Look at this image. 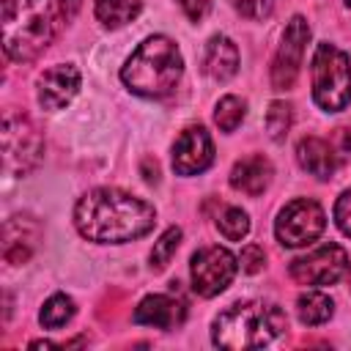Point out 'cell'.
<instances>
[{"label":"cell","instance_id":"17","mask_svg":"<svg viewBox=\"0 0 351 351\" xmlns=\"http://www.w3.org/2000/svg\"><path fill=\"white\" fill-rule=\"evenodd\" d=\"M203 69L211 80L225 82L239 71V47L228 36H211L203 55Z\"/></svg>","mask_w":351,"mask_h":351},{"label":"cell","instance_id":"7","mask_svg":"<svg viewBox=\"0 0 351 351\" xmlns=\"http://www.w3.org/2000/svg\"><path fill=\"white\" fill-rule=\"evenodd\" d=\"M324 228H326V214L310 197H296L285 203L274 219V236L288 250L313 244L324 233Z\"/></svg>","mask_w":351,"mask_h":351},{"label":"cell","instance_id":"15","mask_svg":"<svg viewBox=\"0 0 351 351\" xmlns=\"http://www.w3.org/2000/svg\"><path fill=\"white\" fill-rule=\"evenodd\" d=\"M274 178V167L263 154H250L244 159H239L230 170V186L247 197H258L269 189Z\"/></svg>","mask_w":351,"mask_h":351},{"label":"cell","instance_id":"24","mask_svg":"<svg viewBox=\"0 0 351 351\" xmlns=\"http://www.w3.org/2000/svg\"><path fill=\"white\" fill-rule=\"evenodd\" d=\"M217 230L228 239V241H241L250 233V217L247 211H241L239 206H228L219 217H217Z\"/></svg>","mask_w":351,"mask_h":351},{"label":"cell","instance_id":"23","mask_svg":"<svg viewBox=\"0 0 351 351\" xmlns=\"http://www.w3.org/2000/svg\"><path fill=\"white\" fill-rule=\"evenodd\" d=\"M181 239H184V233H181V228H176V225H170L156 241H154V250H151V255H148V261H151V269L154 271H162L167 263H170V258L176 255V250L181 247Z\"/></svg>","mask_w":351,"mask_h":351},{"label":"cell","instance_id":"3","mask_svg":"<svg viewBox=\"0 0 351 351\" xmlns=\"http://www.w3.org/2000/svg\"><path fill=\"white\" fill-rule=\"evenodd\" d=\"M58 0H5L3 3V49L11 60H36L58 30Z\"/></svg>","mask_w":351,"mask_h":351},{"label":"cell","instance_id":"9","mask_svg":"<svg viewBox=\"0 0 351 351\" xmlns=\"http://www.w3.org/2000/svg\"><path fill=\"white\" fill-rule=\"evenodd\" d=\"M351 269L348 252L340 244H321L313 252L293 258L288 266V274L299 285H335L346 271Z\"/></svg>","mask_w":351,"mask_h":351},{"label":"cell","instance_id":"28","mask_svg":"<svg viewBox=\"0 0 351 351\" xmlns=\"http://www.w3.org/2000/svg\"><path fill=\"white\" fill-rule=\"evenodd\" d=\"M176 3L189 16V22H200L208 14V8H211V0H176Z\"/></svg>","mask_w":351,"mask_h":351},{"label":"cell","instance_id":"25","mask_svg":"<svg viewBox=\"0 0 351 351\" xmlns=\"http://www.w3.org/2000/svg\"><path fill=\"white\" fill-rule=\"evenodd\" d=\"M274 3L277 0H230V5L247 19H266L274 11Z\"/></svg>","mask_w":351,"mask_h":351},{"label":"cell","instance_id":"8","mask_svg":"<svg viewBox=\"0 0 351 351\" xmlns=\"http://www.w3.org/2000/svg\"><path fill=\"white\" fill-rule=\"evenodd\" d=\"M239 271V258L219 247V244H208L200 247L192 261H189V277H192V291L203 299L219 296L236 277Z\"/></svg>","mask_w":351,"mask_h":351},{"label":"cell","instance_id":"2","mask_svg":"<svg viewBox=\"0 0 351 351\" xmlns=\"http://www.w3.org/2000/svg\"><path fill=\"white\" fill-rule=\"evenodd\" d=\"M288 332V315L274 302H236L211 324V343L228 351L263 348Z\"/></svg>","mask_w":351,"mask_h":351},{"label":"cell","instance_id":"12","mask_svg":"<svg viewBox=\"0 0 351 351\" xmlns=\"http://www.w3.org/2000/svg\"><path fill=\"white\" fill-rule=\"evenodd\" d=\"M80 69L74 63H55L47 71H41L38 82H36V99L44 110H60L66 107L77 90H80Z\"/></svg>","mask_w":351,"mask_h":351},{"label":"cell","instance_id":"19","mask_svg":"<svg viewBox=\"0 0 351 351\" xmlns=\"http://www.w3.org/2000/svg\"><path fill=\"white\" fill-rule=\"evenodd\" d=\"M335 313V302L324 291H304L296 299V315L304 326H318L326 324Z\"/></svg>","mask_w":351,"mask_h":351},{"label":"cell","instance_id":"1","mask_svg":"<svg viewBox=\"0 0 351 351\" xmlns=\"http://www.w3.org/2000/svg\"><path fill=\"white\" fill-rule=\"evenodd\" d=\"M156 208L123 189L99 186L74 206V228L93 244H126L154 230Z\"/></svg>","mask_w":351,"mask_h":351},{"label":"cell","instance_id":"22","mask_svg":"<svg viewBox=\"0 0 351 351\" xmlns=\"http://www.w3.org/2000/svg\"><path fill=\"white\" fill-rule=\"evenodd\" d=\"M291 123H293V107L282 99L271 101L269 110H266V118H263V126H266V134L274 140V143H282L285 134L291 132Z\"/></svg>","mask_w":351,"mask_h":351},{"label":"cell","instance_id":"26","mask_svg":"<svg viewBox=\"0 0 351 351\" xmlns=\"http://www.w3.org/2000/svg\"><path fill=\"white\" fill-rule=\"evenodd\" d=\"M263 263H266V252H263V247H258V244H247V247L241 250V255H239V266H241V271H247V274L261 271Z\"/></svg>","mask_w":351,"mask_h":351},{"label":"cell","instance_id":"4","mask_svg":"<svg viewBox=\"0 0 351 351\" xmlns=\"http://www.w3.org/2000/svg\"><path fill=\"white\" fill-rule=\"evenodd\" d=\"M181 74H184L181 49L167 36H148L121 69L123 85L145 99H162L173 93Z\"/></svg>","mask_w":351,"mask_h":351},{"label":"cell","instance_id":"5","mask_svg":"<svg viewBox=\"0 0 351 351\" xmlns=\"http://www.w3.org/2000/svg\"><path fill=\"white\" fill-rule=\"evenodd\" d=\"M313 101L324 112H340L351 101V58L329 41L313 52Z\"/></svg>","mask_w":351,"mask_h":351},{"label":"cell","instance_id":"11","mask_svg":"<svg viewBox=\"0 0 351 351\" xmlns=\"http://www.w3.org/2000/svg\"><path fill=\"white\" fill-rule=\"evenodd\" d=\"M214 162V143L203 126H186L173 143V170L178 176H197Z\"/></svg>","mask_w":351,"mask_h":351},{"label":"cell","instance_id":"14","mask_svg":"<svg viewBox=\"0 0 351 351\" xmlns=\"http://www.w3.org/2000/svg\"><path fill=\"white\" fill-rule=\"evenodd\" d=\"M340 159H343L340 151L324 137L310 134L296 143V162L302 165V170H307L315 178H332Z\"/></svg>","mask_w":351,"mask_h":351},{"label":"cell","instance_id":"20","mask_svg":"<svg viewBox=\"0 0 351 351\" xmlns=\"http://www.w3.org/2000/svg\"><path fill=\"white\" fill-rule=\"evenodd\" d=\"M74 313H77V307H74V299L69 293H52L44 302V307L38 313V321H41L44 329H60L74 318Z\"/></svg>","mask_w":351,"mask_h":351},{"label":"cell","instance_id":"13","mask_svg":"<svg viewBox=\"0 0 351 351\" xmlns=\"http://www.w3.org/2000/svg\"><path fill=\"white\" fill-rule=\"evenodd\" d=\"M184 318H186L184 302H178V299H173L167 293H151V296H145L134 307V315H132L134 324L154 326V329H176V326L184 324Z\"/></svg>","mask_w":351,"mask_h":351},{"label":"cell","instance_id":"30","mask_svg":"<svg viewBox=\"0 0 351 351\" xmlns=\"http://www.w3.org/2000/svg\"><path fill=\"white\" fill-rule=\"evenodd\" d=\"M343 3H346V5H351V0H343Z\"/></svg>","mask_w":351,"mask_h":351},{"label":"cell","instance_id":"10","mask_svg":"<svg viewBox=\"0 0 351 351\" xmlns=\"http://www.w3.org/2000/svg\"><path fill=\"white\" fill-rule=\"evenodd\" d=\"M307 41H310V25H307V19L299 16V14L291 16V22L282 30V38H280L274 63H271V88L274 90L293 88V82L299 77V69H302V58H304Z\"/></svg>","mask_w":351,"mask_h":351},{"label":"cell","instance_id":"6","mask_svg":"<svg viewBox=\"0 0 351 351\" xmlns=\"http://www.w3.org/2000/svg\"><path fill=\"white\" fill-rule=\"evenodd\" d=\"M44 156V137L38 126L16 110H5L3 115V159L11 176H27L38 167Z\"/></svg>","mask_w":351,"mask_h":351},{"label":"cell","instance_id":"18","mask_svg":"<svg viewBox=\"0 0 351 351\" xmlns=\"http://www.w3.org/2000/svg\"><path fill=\"white\" fill-rule=\"evenodd\" d=\"M140 11H143V0H96V5H93L96 19L110 30L134 22L140 16Z\"/></svg>","mask_w":351,"mask_h":351},{"label":"cell","instance_id":"21","mask_svg":"<svg viewBox=\"0 0 351 351\" xmlns=\"http://www.w3.org/2000/svg\"><path fill=\"white\" fill-rule=\"evenodd\" d=\"M244 115H247V104H244V99H239V96H222V99L217 101V107H214V123H217V129L225 132V134L236 132V129L241 126Z\"/></svg>","mask_w":351,"mask_h":351},{"label":"cell","instance_id":"27","mask_svg":"<svg viewBox=\"0 0 351 351\" xmlns=\"http://www.w3.org/2000/svg\"><path fill=\"white\" fill-rule=\"evenodd\" d=\"M335 222L337 228L351 239V186L340 192V197L335 200Z\"/></svg>","mask_w":351,"mask_h":351},{"label":"cell","instance_id":"16","mask_svg":"<svg viewBox=\"0 0 351 351\" xmlns=\"http://www.w3.org/2000/svg\"><path fill=\"white\" fill-rule=\"evenodd\" d=\"M36 222L30 217H11L5 222V236H3V258L8 263H25L33 252V244H36Z\"/></svg>","mask_w":351,"mask_h":351},{"label":"cell","instance_id":"29","mask_svg":"<svg viewBox=\"0 0 351 351\" xmlns=\"http://www.w3.org/2000/svg\"><path fill=\"white\" fill-rule=\"evenodd\" d=\"M58 8H60V16L63 19H71L80 8V0H58Z\"/></svg>","mask_w":351,"mask_h":351}]
</instances>
